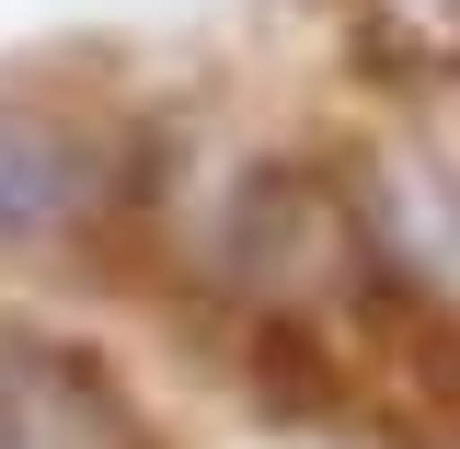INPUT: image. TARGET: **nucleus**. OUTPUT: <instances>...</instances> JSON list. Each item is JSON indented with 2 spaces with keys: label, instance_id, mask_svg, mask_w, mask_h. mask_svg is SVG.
I'll return each mask as SVG.
<instances>
[{
  "label": "nucleus",
  "instance_id": "nucleus-1",
  "mask_svg": "<svg viewBox=\"0 0 460 449\" xmlns=\"http://www.w3.org/2000/svg\"><path fill=\"white\" fill-rule=\"evenodd\" d=\"M81 196H93L81 139L47 127V115H12V104H0V242H47V230H69Z\"/></svg>",
  "mask_w": 460,
  "mask_h": 449
}]
</instances>
